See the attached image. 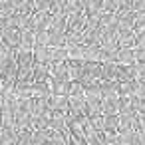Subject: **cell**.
<instances>
[{
    "label": "cell",
    "mask_w": 145,
    "mask_h": 145,
    "mask_svg": "<svg viewBox=\"0 0 145 145\" xmlns=\"http://www.w3.org/2000/svg\"><path fill=\"white\" fill-rule=\"evenodd\" d=\"M22 36H24V30L18 28V26H14V24L2 28V42L8 44V46H12L14 50L20 48V44H22Z\"/></svg>",
    "instance_id": "6da1fadb"
},
{
    "label": "cell",
    "mask_w": 145,
    "mask_h": 145,
    "mask_svg": "<svg viewBox=\"0 0 145 145\" xmlns=\"http://www.w3.org/2000/svg\"><path fill=\"white\" fill-rule=\"evenodd\" d=\"M86 28H88V14L82 12V14L70 16V20H68V32L66 34H82Z\"/></svg>",
    "instance_id": "7a4b0ae2"
},
{
    "label": "cell",
    "mask_w": 145,
    "mask_h": 145,
    "mask_svg": "<svg viewBox=\"0 0 145 145\" xmlns=\"http://www.w3.org/2000/svg\"><path fill=\"white\" fill-rule=\"evenodd\" d=\"M137 32L133 28H119V48H135Z\"/></svg>",
    "instance_id": "3957f363"
},
{
    "label": "cell",
    "mask_w": 145,
    "mask_h": 145,
    "mask_svg": "<svg viewBox=\"0 0 145 145\" xmlns=\"http://www.w3.org/2000/svg\"><path fill=\"white\" fill-rule=\"evenodd\" d=\"M117 64H121V66H133V64H137L135 48H119L117 50Z\"/></svg>",
    "instance_id": "277c9868"
},
{
    "label": "cell",
    "mask_w": 145,
    "mask_h": 145,
    "mask_svg": "<svg viewBox=\"0 0 145 145\" xmlns=\"http://www.w3.org/2000/svg\"><path fill=\"white\" fill-rule=\"evenodd\" d=\"M68 16L64 14V12H60V14H54V18H52V26H50V32H60V34H66L68 32Z\"/></svg>",
    "instance_id": "5b68a950"
},
{
    "label": "cell",
    "mask_w": 145,
    "mask_h": 145,
    "mask_svg": "<svg viewBox=\"0 0 145 145\" xmlns=\"http://www.w3.org/2000/svg\"><path fill=\"white\" fill-rule=\"evenodd\" d=\"M16 60H18V68H34L36 64L34 52H28V50H16Z\"/></svg>",
    "instance_id": "8992f818"
},
{
    "label": "cell",
    "mask_w": 145,
    "mask_h": 145,
    "mask_svg": "<svg viewBox=\"0 0 145 145\" xmlns=\"http://www.w3.org/2000/svg\"><path fill=\"white\" fill-rule=\"evenodd\" d=\"M137 12L135 10H129V12H125V14H121L119 16V28H133L135 26V22H137Z\"/></svg>",
    "instance_id": "52a82bcc"
},
{
    "label": "cell",
    "mask_w": 145,
    "mask_h": 145,
    "mask_svg": "<svg viewBox=\"0 0 145 145\" xmlns=\"http://www.w3.org/2000/svg\"><path fill=\"white\" fill-rule=\"evenodd\" d=\"M119 123H121V117L119 115H105L103 129L105 131H119Z\"/></svg>",
    "instance_id": "ba28073f"
},
{
    "label": "cell",
    "mask_w": 145,
    "mask_h": 145,
    "mask_svg": "<svg viewBox=\"0 0 145 145\" xmlns=\"http://www.w3.org/2000/svg\"><path fill=\"white\" fill-rule=\"evenodd\" d=\"M135 48H145V30H139V32H137V42H135Z\"/></svg>",
    "instance_id": "9c48e42d"
},
{
    "label": "cell",
    "mask_w": 145,
    "mask_h": 145,
    "mask_svg": "<svg viewBox=\"0 0 145 145\" xmlns=\"http://www.w3.org/2000/svg\"><path fill=\"white\" fill-rule=\"evenodd\" d=\"M133 10H135L137 14L145 12V0H133Z\"/></svg>",
    "instance_id": "30bf717a"
},
{
    "label": "cell",
    "mask_w": 145,
    "mask_h": 145,
    "mask_svg": "<svg viewBox=\"0 0 145 145\" xmlns=\"http://www.w3.org/2000/svg\"><path fill=\"white\" fill-rule=\"evenodd\" d=\"M137 54V62H145V48H135Z\"/></svg>",
    "instance_id": "8fae6325"
}]
</instances>
